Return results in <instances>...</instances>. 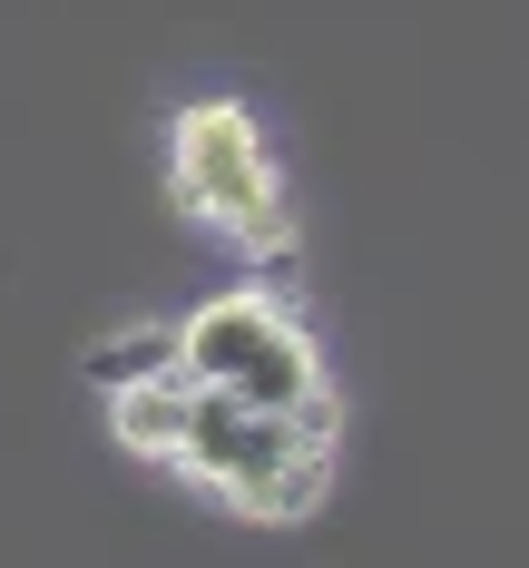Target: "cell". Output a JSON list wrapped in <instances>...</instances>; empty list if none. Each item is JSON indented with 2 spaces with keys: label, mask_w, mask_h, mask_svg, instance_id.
Returning a JSON list of instances; mask_svg holds the SVG:
<instances>
[{
  "label": "cell",
  "mask_w": 529,
  "mask_h": 568,
  "mask_svg": "<svg viewBox=\"0 0 529 568\" xmlns=\"http://www.w3.org/2000/svg\"><path fill=\"white\" fill-rule=\"evenodd\" d=\"M186 412H196V373H147V383H118L109 393V422L138 460H176Z\"/></svg>",
  "instance_id": "cell-4"
},
{
  "label": "cell",
  "mask_w": 529,
  "mask_h": 568,
  "mask_svg": "<svg viewBox=\"0 0 529 568\" xmlns=\"http://www.w3.org/2000/svg\"><path fill=\"white\" fill-rule=\"evenodd\" d=\"M167 176H176V196L206 226H226L235 245H285V176H275L265 128L235 109V99H206V109L176 118Z\"/></svg>",
  "instance_id": "cell-2"
},
{
  "label": "cell",
  "mask_w": 529,
  "mask_h": 568,
  "mask_svg": "<svg viewBox=\"0 0 529 568\" xmlns=\"http://www.w3.org/2000/svg\"><path fill=\"white\" fill-rule=\"evenodd\" d=\"M147 373H186V353H176V324H128L89 353V383L118 393V383H147Z\"/></svg>",
  "instance_id": "cell-5"
},
{
  "label": "cell",
  "mask_w": 529,
  "mask_h": 568,
  "mask_svg": "<svg viewBox=\"0 0 529 568\" xmlns=\"http://www.w3.org/2000/svg\"><path fill=\"white\" fill-rule=\"evenodd\" d=\"M176 353H186L196 383L245 393V402H275V412L324 393V363H314L304 324H294L275 294H216V304H196V314L176 324Z\"/></svg>",
  "instance_id": "cell-3"
},
{
  "label": "cell",
  "mask_w": 529,
  "mask_h": 568,
  "mask_svg": "<svg viewBox=\"0 0 529 568\" xmlns=\"http://www.w3.org/2000/svg\"><path fill=\"white\" fill-rule=\"evenodd\" d=\"M176 470H186L196 490L235 500L245 519H304L324 500V470H334V393L275 412V402H245V393L196 383Z\"/></svg>",
  "instance_id": "cell-1"
}]
</instances>
